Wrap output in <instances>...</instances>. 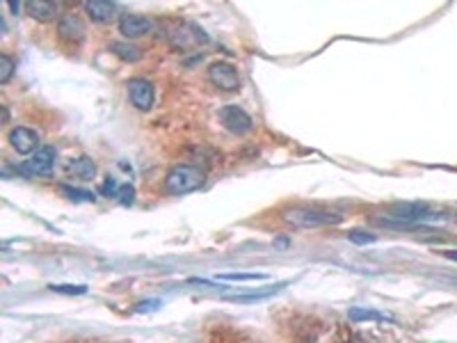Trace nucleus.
Returning a JSON list of instances; mask_svg holds the SVG:
<instances>
[{
  "label": "nucleus",
  "mask_w": 457,
  "mask_h": 343,
  "mask_svg": "<svg viewBox=\"0 0 457 343\" xmlns=\"http://www.w3.org/2000/svg\"><path fill=\"white\" fill-rule=\"evenodd\" d=\"M14 69H16V62L10 55H7V53L0 55V85H7V83L12 80Z\"/></svg>",
  "instance_id": "nucleus-20"
},
{
  "label": "nucleus",
  "mask_w": 457,
  "mask_h": 343,
  "mask_svg": "<svg viewBox=\"0 0 457 343\" xmlns=\"http://www.w3.org/2000/svg\"><path fill=\"white\" fill-rule=\"evenodd\" d=\"M112 48V53H115L117 57H122L124 62H137V59H142V50L133 46V44H126V41H112L110 44Z\"/></svg>",
  "instance_id": "nucleus-17"
},
{
  "label": "nucleus",
  "mask_w": 457,
  "mask_h": 343,
  "mask_svg": "<svg viewBox=\"0 0 457 343\" xmlns=\"http://www.w3.org/2000/svg\"><path fill=\"white\" fill-rule=\"evenodd\" d=\"M348 238L355 245H368V243H375V240H377V236L375 234H368V231H350Z\"/></svg>",
  "instance_id": "nucleus-22"
},
{
  "label": "nucleus",
  "mask_w": 457,
  "mask_h": 343,
  "mask_svg": "<svg viewBox=\"0 0 457 343\" xmlns=\"http://www.w3.org/2000/svg\"><path fill=\"white\" fill-rule=\"evenodd\" d=\"M117 197H119V202H122L124 206H131L135 202V188L131 183H126V186L119 188V195Z\"/></svg>",
  "instance_id": "nucleus-24"
},
{
  "label": "nucleus",
  "mask_w": 457,
  "mask_h": 343,
  "mask_svg": "<svg viewBox=\"0 0 457 343\" xmlns=\"http://www.w3.org/2000/svg\"><path fill=\"white\" fill-rule=\"evenodd\" d=\"M48 288L59 295H85L87 293V286L85 284H50Z\"/></svg>",
  "instance_id": "nucleus-21"
},
{
  "label": "nucleus",
  "mask_w": 457,
  "mask_h": 343,
  "mask_svg": "<svg viewBox=\"0 0 457 343\" xmlns=\"http://www.w3.org/2000/svg\"><path fill=\"white\" fill-rule=\"evenodd\" d=\"M220 124L234 135H245L254 128L252 117H249L240 106H224L220 110Z\"/></svg>",
  "instance_id": "nucleus-6"
},
{
  "label": "nucleus",
  "mask_w": 457,
  "mask_h": 343,
  "mask_svg": "<svg viewBox=\"0 0 457 343\" xmlns=\"http://www.w3.org/2000/svg\"><path fill=\"white\" fill-rule=\"evenodd\" d=\"M283 220L293 227L300 229H318V227H332L343 222L339 213L321 211V209H307V206H297V209L283 211Z\"/></svg>",
  "instance_id": "nucleus-2"
},
{
  "label": "nucleus",
  "mask_w": 457,
  "mask_h": 343,
  "mask_svg": "<svg viewBox=\"0 0 457 343\" xmlns=\"http://www.w3.org/2000/svg\"><path fill=\"white\" fill-rule=\"evenodd\" d=\"M444 256H446V259H451V261H457V250H448V252H444Z\"/></svg>",
  "instance_id": "nucleus-27"
},
{
  "label": "nucleus",
  "mask_w": 457,
  "mask_h": 343,
  "mask_svg": "<svg viewBox=\"0 0 457 343\" xmlns=\"http://www.w3.org/2000/svg\"><path fill=\"white\" fill-rule=\"evenodd\" d=\"M169 41L174 48H181V50H188V48H195L199 44H206L209 37H206V32L202 28H197L192 23H183L178 25V28L169 34Z\"/></svg>",
  "instance_id": "nucleus-8"
},
{
  "label": "nucleus",
  "mask_w": 457,
  "mask_h": 343,
  "mask_svg": "<svg viewBox=\"0 0 457 343\" xmlns=\"http://www.w3.org/2000/svg\"><path fill=\"white\" fill-rule=\"evenodd\" d=\"M153 28V23L140 14H122L119 16V32L124 34L126 39H137L142 34H149Z\"/></svg>",
  "instance_id": "nucleus-10"
},
{
  "label": "nucleus",
  "mask_w": 457,
  "mask_h": 343,
  "mask_svg": "<svg viewBox=\"0 0 457 343\" xmlns=\"http://www.w3.org/2000/svg\"><path fill=\"white\" fill-rule=\"evenodd\" d=\"M59 190L66 197L69 202H76V204H92L97 202V195L90 192V190H83V188H73V186H59Z\"/></svg>",
  "instance_id": "nucleus-18"
},
{
  "label": "nucleus",
  "mask_w": 457,
  "mask_h": 343,
  "mask_svg": "<svg viewBox=\"0 0 457 343\" xmlns=\"http://www.w3.org/2000/svg\"><path fill=\"white\" fill-rule=\"evenodd\" d=\"M433 218L430 213V206L423 202H402V204H393L389 209V218L379 220L382 225L389 227H412L416 222H423Z\"/></svg>",
  "instance_id": "nucleus-3"
},
{
  "label": "nucleus",
  "mask_w": 457,
  "mask_h": 343,
  "mask_svg": "<svg viewBox=\"0 0 457 343\" xmlns=\"http://www.w3.org/2000/svg\"><path fill=\"white\" fill-rule=\"evenodd\" d=\"M206 183V169L199 165H174L165 176L167 195H188Z\"/></svg>",
  "instance_id": "nucleus-1"
},
{
  "label": "nucleus",
  "mask_w": 457,
  "mask_h": 343,
  "mask_svg": "<svg viewBox=\"0 0 457 343\" xmlns=\"http://www.w3.org/2000/svg\"><path fill=\"white\" fill-rule=\"evenodd\" d=\"M57 32L64 41H69V44H80V41L85 39V23H83V19L78 14L69 12V14L62 16V19H59Z\"/></svg>",
  "instance_id": "nucleus-11"
},
{
  "label": "nucleus",
  "mask_w": 457,
  "mask_h": 343,
  "mask_svg": "<svg viewBox=\"0 0 457 343\" xmlns=\"http://www.w3.org/2000/svg\"><path fill=\"white\" fill-rule=\"evenodd\" d=\"M7 7L14 12V14H19L21 12V7H25V3H7Z\"/></svg>",
  "instance_id": "nucleus-26"
},
{
  "label": "nucleus",
  "mask_w": 457,
  "mask_h": 343,
  "mask_svg": "<svg viewBox=\"0 0 457 343\" xmlns=\"http://www.w3.org/2000/svg\"><path fill=\"white\" fill-rule=\"evenodd\" d=\"M83 7L94 23H110L117 19V3H108V0H87Z\"/></svg>",
  "instance_id": "nucleus-12"
},
{
  "label": "nucleus",
  "mask_w": 457,
  "mask_h": 343,
  "mask_svg": "<svg viewBox=\"0 0 457 343\" xmlns=\"http://www.w3.org/2000/svg\"><path fill=\"white\" fill-rule=\"evenodd\" d=\"M66 172L76 178H80V181H92L94 176H97V162L87 156H80V158H73L66 162Z\"/></svg>",
  "instance_id": "nucleus-13"
},
{
  "label": "nucleus",
  "mask_w": 457,
  "mask_h": 343,
  "mask_svg": "<svg viewBox=\"0 0 457 343\" xmlns=\"http://www.w3.org/2000/svg\"><path fill=\"white\" fill-rule=\"evenodd\" d=\"M265 279L263 272H224L218 274V281H258Z\"/></svg>",
  "instance_id": "nucleus-19"
},
{
  "label": "nucleus",
  "mask_w": 457,
  "mask_h": 343,
  "mask_svg": "<svg viewBox=\"0 0 457 343\" xmlns=\"http://www.w3.org/2000/svg\"><path fill=\"white\" fill-rule=\"evenodd\" d=\"M119 188H122V186H117L115 178H108V181L101 186V195L103 197H117L119 195Z\"/></svg>",
  "instance_id": "nucleus-25"
},
{
  "label": "nucleus",
  "mask_w": 457,
  "mask_h": 343,
  "mask_svg": "<svg viewBox=\"0 0 457 343\" xmlns=\"http://www.w3.org/2000/svg\"><path fill=\"white\" fill-rule=\"evenodd\" d=\"M286 286V281H279V284L274 286H265L263 290H256V293H247V295H227L229 302H238V304H245V302H261V300H268L272 298L274 293H279V290Z\"/></svg>",
  "instance_id": "nucleus-15"
},
{
  "label": "nucleus",
  "mask_w": 457,
  "mask_h": 343,
  "mask_svg": "<svg viewBox=\"0 0 457 343\" xmlns=\"http://www.w3.org/2000/svg\"><path fill=\"white\" fill-rule=\"evenodd\" d=\"M55 160H57V151L53 147H48V144H44V147L39 151H34L30 160H25L16 172H21L25 176H48L55 167Z\"/></svg>",
  "instance_id": "nucleus-4"
},
{
  "label": "nucleus",
  "mask_w": 457,
  "mask_h": 343,
  "mask_svg": "<svg viewBox=\"0 0 457 343\" xmlns=\"http://www.w3.org/2000/svg\"><path fill=\"white\" fill-rule=\"evenodd\" d=\"M348 318L355 321V323H361V321H393L389 314H382V312H375V309H364V307H352L348 309Z\"/></svg>",
  "instance_id": "nucleus-16"
},
{
  "label": "nucleus",
  "mask_w": 457,
  "mask_h": 343,
  "mask_svg": "<svg viewBox=\"0 0 457 343\" xmlns=\"http://www.w3.org/2000/svg\"><path fill=\"white\" fill-rule=\"evenodd\" d=\"M126 90H128V99H131V103L137 110L146 113V110L153 108L156 92H153V85L146 78H131L126 83Z\"/></svg>",
  "instance_id": "nucleus-7"
},
{
  "label": "nucleus",
  "mask_w": 457,
  "mask_h": 343,
  "mask_svg": "<svg viewBox=\"0 0 457 343\" xmlns=\"http://www.w3.org/2000/svg\"><path fill=\"white\" fill-rule=\"evenodd\" d=\"M25 10H28V14L32 16V19L50 21V19H55L57 5L55 3H46V0H30V3H25Z\"/></svg>",
  "instance_id": "nucleus-14"
},
{
  "label": "nucleus",
  "mask_w": 457,
  "mask_h": 343,
  "mask_svg": "<svg viewBox=\"0 0 457 343\" xmlns=\"http://www.w3.org/2000/svg\"><path fill=\"white\" fill-rule=\"evenodd\" d=\"M7 140H10L12 149L19 151V153H34V151L41 149L39 147V133L32 131V128H28V126L12 128L10 135H7Z\"/></svg>",
  "instance_id": "nucleus-9"
},
{
  "label": "nucleus",
  "mask_w": 457,
  "mask_h": 343,
  "mask_svg": "<svg viewBox=\"0 0 457 343\" xmlns=\"http://www.w3.org/2000/svg\"><path fill=\"white\" fill-rule=\"evenodd\" d=\"M162 304V300L153 298V300H144V302H137L135 304V314H151V312H158Z\"/></svg>",
  "instance_id": "nucleus-23"
},
{
  "label": "nucleus",
  "mask_w": 457,
  "mask_h": 343,
  "mask_svg": "<svg viewBox=\"0 0 457 343\" xmlns=\"http://www.w3.org/2000/svg\"><path fill=\"white\" fill-rule=\"evenodd\" d=\"M209 80L222 92H238L240 90V74L229 62H213L209 66Z\"/></svg>",
  "instance_id": "nucleus-5"
}]
</instances>
